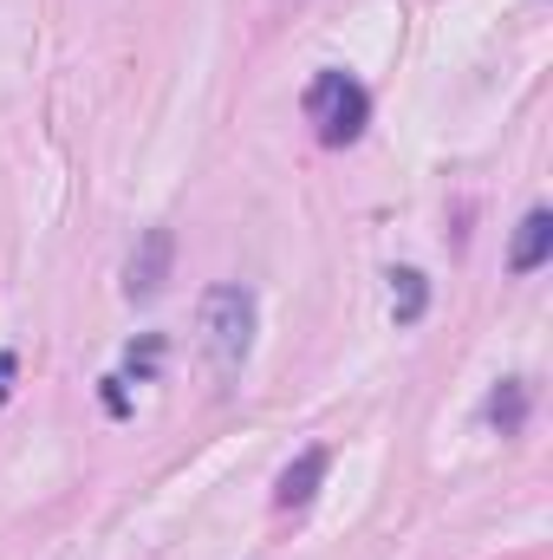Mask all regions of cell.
Masks as SVG:
<instances>
[{"label": "cell", "mask_w": 553, "mask_h": 560, "mask_svg": "<svg viewBox=\"0 0 553 560\" xmlns=\"http://www.w3.org/2000/svg\"><path fill=\"white\" fill-rule=\"evenodd\" d=\"M248 346H255V293L235 280L209 287L202 293V352H209L215 378H242Z\"/></svg>", "instance_id": "cell-1"}, {"label": "cell", "mask_w": 553, "mask_h": 560, "mask_svg": "<svg viewBox=\"0 0 553 560\" xmlns=\"http://www.w3.org/2000/svg\"><path fill=\"white\" fill-rule=\"evenodd\" d=\"M306 118H313V131L319 143H358L365 131V118H372V98H365V85L352 79V72H339V66H326L313 85H306Z\"/></svg>", "instance_id": "cell-2"}, {"label": "cell", "mask_w": 553, "mask_h": 560, "mask_svg": "<svg viewBox=\"0 0 553 560\" xmlns=\"http://www.w3.org/2000/svg\"><path fill=\"white\" fill-rule=\"evenodd\" d=\"M163 280H169V229H150L143 248L131 255V280H125V293H131V300H156Z\"/></svg>", "instance_id": "cell-3"}, {"label": "cell", "mask_w": 553, "mask_h": 560, "mask_svg": "<svg viewBox=\"0 0 553 560\" xmlns=\"http://www.w3.org/2000/svg\"><path fill=\"white\" fill-rule=\"evenodd\" d=\"M319 482H326V450H299V456L280 469L274 509H306V502L319 495Z\"/></svg>", "instance_id": "cell-4"}, {"label": "cell", "mask_w": 553, "mask_h": 560, "mask_svg": "<svg viewBox=\"0 0 553 560\" xmlns=\"http://www.w3.org/2000/svg\"><path fill=\"white\" fill-rule=\"evenodd\" d=\"M548 255H553V215L548 209H528V222H521V235H515V248H508V268H515V275H534Z\"/></svg>", "instance_id": "cell-5"}, {"label": "cell", "mask_w": 553, "mask_h": 560, "mask_svg": "<svg viewBox=\"0 0 553 560\" xmlns=\"http://www.w3.org/2000/svg\"><path fill=\"white\" fill-rule=\"evenodd\" d=\"M423 306H430V280L416 275V268H398V275H391V319H398V326H416Z\"/></svg>", "instance_id": "cell-6"}, {"label": "cell", "mask_w": 553, "mask_h": 560, "mask_svg": "<svg viewBox=\"0 0 553 560\" xmlns=\"http://www.w3.org/2000/svg\"><path fill=\"white\" fill-rule=\"evenodd\" d=\"M528 418V385L521 378H508V385H495V398H489V423L502 430V436H515Z\"/></svg>", "instance_id": "cell-7"}, {"label": "cell", "mask_w": 553, "mask_h": 560, "mask_svg": "<svg viewBox=\"0 0 553 560\" xmlns=\"http://www.w3.org/2000/svg\"><path fill=\"white\" fill-rule=\"evenodd\" d=\"M156 365H163V332H143L138 346L125 352V372H131V378H150Z\"/></svg>", "instance_id": "cell-8"}, {"label": "cell", "mask_w": 553, "mask_h": 560, "mask_svg": "<svg viewBox=\"0 0 553 560\" xmlns=\"http://www.w3.org/2000/svg\"><path fill=\"white\" fill-rule=\"evenodd\" d=\"M13 372H20V359H13V352H0V405H7V392H13Z\"/></svg>", "instance_id": "cell-9"}, {"label": "cell", "mask_w": 553, "mask_h": 560, "mask_svg": "<svg viewBox=\"0 0 553 560\" xmlns=\"http://www.w3.org/2000/svg\"><path fill=\"white\" fill-rule=\"evenodd\" d=\"M105 405H111V411L125 418V378H105Z\"/></svg>", "instance_id": "cell-10"}]
</instances>
